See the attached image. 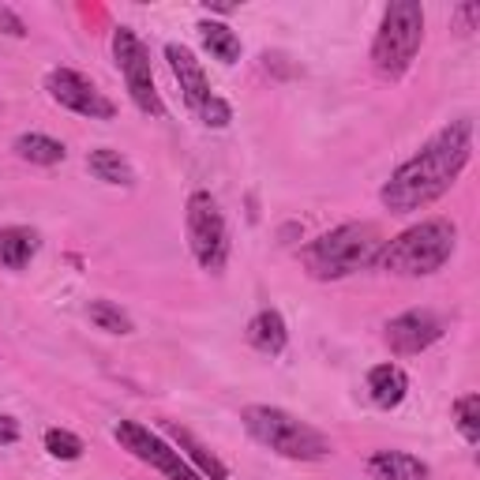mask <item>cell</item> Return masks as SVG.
<instances>
[{
	"label": "cell",
	"mask_w": 480,
	"mask_h": 480,
	"mask_svg": "<svg viewBox=\"0 0 480 480\" xmlns=\"http://www.w3.org/2000/svg\"><path fill=\"white\" fill-rule=\"evenodd\" d=\"M469 154H473V124L454 120L435 139H428L421 154H413L405 166L394 169V177L379 191L383 207L394 214H413L435 203L439 196L451 191L458 173L469 166Z\"/></svg>",
	"instance_id": "1"
},
{
	"label": "cell",
	"mask_w": 480,
	"mask_h": 480,
	"mask_svg": "<svg viewBox=\"0 0 480 480\" xmlns=\"http://www.w3.org/2000/svg\"><path fill=\"white\" fill-rule=\"evenodd\" d=\"M383 244L387 240L372 221H349V226H338L304 248V267L319 281H338L345 274L375 267Z\"/></svg>",
	"instance_id": "2"
},
{
	"label": "cell",
	"mask_w": 480,
	"mask_h": 480,
	"mask_svg": "<svg viewBox=\"0 0 480 480\" xmlns=\"http://www.w3.org/2000/svg\"><path fill=\"white\" fill-rule=\"evenodd\" d=\"M458 244V230L454 221L446 218H428L421 226L405 230L402 237H394L391 244H383L379 251V267L391 274H405V278H421V274H435L446 260L454 255Z\"/></svg>",
	"instance_id": "3"
},
{
	"label": "cell",
	"mask_w": 480,
	"mask_h": 480,
	"mask_svg": "<svg viewBox=\"0 0 480 480\" xmlns=\"http://www.w3.org/2000/svg\"><path fill=\"white\" fill-rule=\"evenodd\" d=\"M244 428L263 446H271V451H278L281 458H293V462H319L331 454V439L323 432L274 405H248Z\"/></svg>",
	"instance_id": "4"
},
{
	"label": "cell",
	"mask_w": 480,
	"mask_h": 480,
	"mask_svg": "<svg viewBox=\"0 0 480 480\" xmlns=\"http://www.w3.org/2000/svg\"><path fill=\"white\" fill-rule=\"evenodd\" d=\"M421 42H424V8L417 0H394V5L383 12V26L372 42L375 72L387 76V79L405 76Z\"/></svg>",
	"instance_id": "5"
},
{
	"label": "cell",
	"mask_w": 480,
	"mask_h": 480,
	"mask_svg": "<svg viewBox=\"0 0 480 480\" xmlns=\"http://www.w3.org/2000/svg\"><path fill=\"white\" fill-rule=\"evenodd\" d=\"M188 240L203 271H221L230 260V230L218 210V199L210 191H191L188 196Z\"/></svg>",
	"instance_id": "6"
},
{
	"label": "cell",
	"mask_w": 480,
	"mask_h": 480,
	"mask_svg": "<svg viewBox=\"0 0 480 480\" xmlns=\"http://www.w3.org/2000/svg\"><path fill=\"white\" fill-rule=\"evenodd\" d=\"M113 56L124 72V83L132 90V102L147 113V117H166V102L158 98V87H154V72H150V53L147 46L132 35L128 26H120L113 35Z\"/></svg>",
	"instance_id": "7"
},
{
	"label": "cell",
	"mask_w": 480,
	"mask_h": 480,
	"mask_svg": "<svg viewBox=\"0 0 480 480\" xmlns=\"http://www.w3.org/2000/svg\"><path fill=\"white\" fill-rule=\"evenodd\" d=\"M117 439H120L124 451H132L139 462L154 465L158 473H166L169 480H203L196 469H191V465L180 458V451H173V446H169L162 435H154L150 428H143V424H136V421H120V424H117Z\"/></svg>",
	"instance_id": "8"
},
{
	"label": "cell",
	"mask_w": 480,
	"mask_h": 480,
	"mask_svg": "<svg viewBox=\"0 0 480 480\" xmlns=\"http://www.w3.org/2000/svg\"><path fill=\"white\" fill-rule=\"evenodd\" d=\"M49 94H53V102H60L64 109H72L79 117H90V120H113V113H117L106 94L94 90V83L83 79L72 68L49 72Z\"/></svg>",
	"instance_id": "9"
},
{
	"label": "cell",
	"mask_w": 480,
	"mask_h": 480,
	"mask_svg": "<svg viewBox=\"0 0 480 480\" xmlns=\"http://www.w3.org/2000/svg\"><path fill=\"white\" fill-rule=\"evenodd\" d=\"M443 334V323H439V315L432 311H402L398 319H391L387 323V345L394 349V353L402 357H413V353H421V349H428L432 342H439Z\"/></svg>",
	"instance_id": "10"
},
{
	"label": "cell",
	"mask_w": 480,
	"mask_h": 480,
	"mask_svg": "<svg viewBox=\"0 0 480 480\" xmlns=\"http://www.w3.org/2000/svg\"><path fill=\"white\" fill-rule=\"evenodd\" d=\"M166 60H169V68H173L180 90H184V102H188L191 109H203V106L214 98V94H210V83H207V76H203V68H199V60L191 56V49L169 42V46H166Z\"/></svg>",
	"instance_id": "11"
},
{
	"label": "cell",
	"mask_w": 480,
	"mask_h": 480,
	"mask_svg": "<svg viewBox=\"0 0 480 480\" xmlns=\"http://www.w3.org/2000/svg\"><path fill=\"white\" fill-rule=\"evenodd\" d=\"M166 435L180 446V458L184 462H191V465H196V473L199 476H207V480H230V469H226V462H221L214 451H207V446L196 439V435H191L188 428H177V424H166Z\"/></svg>",
	"instance_id": "12"
},
{
	"label": "cell",
	"mask_w": 480,
	"mask_h": 480,
	"mask_svg": "<svg viewBox=\"0 0 480 480\" xmlns=\"http://www.w3.org/2000/svg\"><path fill=\"white\" fill-rule=\"evenodd\" d=\"M405 394H409V379H405V372L398 364H379V368H372V375H368V398L379 409L402 405Z\"/></svg>",
	"instance_id": "13"
},
{
	"label": "cell",
	"mask_w": 480,
	"mask_h": 480,
	"mask_svg": "<svg viewBox=\"0 0 480 480\" xmlns=\"http://www.w3.org/2000/svg\"><path fill=\"white\" fill-rule=\"evenodd\" d=\"M368 473L375 480H428V465L402 451H379L368 462Z\"/></svg>",
	"instance_id": "14"
},
{
	"label": "cell",
	"mask_w": 480,
	"mask_h": 480,
	"mask_svg": "<svg viewBox=\"0 0 480 480\" xmlns=\"http://www.w3.org/2000/svg\"><path fill=\"white\" fill-rule=\"evenodd\" d=\"M248 342L260 349V353H267V357H278L281 349H285V342H290V331H285V319L278 315V311H260L248 323Z\"/></svg>",
	"instance_id": "15"
},
{
	"label": "cell",
	"mask_w": 480,
	"mask_h": 480,
	"mask_svg": "<svg viewBox=\"0 0 480 480\" xmlns=\"http://www.w3.org/2000/svg\"><path fill=\"white\" fill-rule=\"evenodd\" d=\"M35 255H38V233L35 230H23V226L0 230V263L8 271H23Z\"/></svg>",
	"instance_id": "16"
},
{
	"label": "cell",
	"mask_w": 480,
	"mask_h": 480,
	"mask_svg": "<svg viewBox=\"0 0 480 480\" xmlns=\"http://www.w3.org/2000/svg\"><path fill=\"white\" fill-rule=\"evenodd\" d=\"M87 169L98 177V180H106V184H136V169H132V162L120 154V150H90L87 154Z\"/></svg>",
	"instance_id": "17"
},
{
	"label": "cell",
	"mask_w": 480,
	"mask_h": 480,
	"mask_svg": "<svg viewBox=\"0 0 480 480\" xmlns=\"http://www.w3.org/2000/svg\"><path fill=\"white\" fill-rule=\"evenodd\" d=\"M15 154L30 166H56V162H64V143L38 136V132H26L15 139Z\"/></svg>",
	"instance_id": "18"
},
{
	"label": "cell",
	"mask_w": 480,
	"mask_h": 480,
	"mask_svg": "<svg viewBox=\"0 0 480 480\" xmlns=\"http://www.w3.org/2000/svg\"><path fill=\"white\" fill-rule=\"evenodd\" d=\"M199 35H203V46L221 60V64H233L240 56V38L233 35V30L226 23H199Z\"/></svg>",
	"instance_id": "19"
},
{
	"label": "cell",
	"mask_w": 480,
	"mask_h": 480,
	"mask_svg": "<svg viewBox=\"0 0 480 480\" xmlns=\"http://www.w3.org/2000/svg\"><path fill=\"white\" fill-rule=\"evenodd\" d=\"M87 315H90V323L106 334H132V315L113 301H90Z\"/></svg>",
	"instance_id": "20"
},
{
	"label": "cell",
	"mask_w": 480,
	"mask_h": 480,
	"mask_svg": "<svg viewBox=\"0 0 480 480\" xmlns=\"http://www.w3.org/2000/svg\"><path fill=\"white\" fill-rule=\"evenodd\" d=\"M454 424L465 435V443L480 439V394H465L454 402Z\"/></svg>",
	"instance_id": "21"
},
{
	"label": "cell",
	"mask_w": 480,
	"mask_h": 480,
	"mask_svg": "<svg viewBox=\"0 0 480 480\" xmlns=\"http://www.w3.org/2000/svg\"><path fill=\"white\" fill-rule=\"evenodd\" d=\"M46 451L60 462H76L83 454V439L72 435V432H64V428H49L46 432Z\"/></svg>",
	"instance_id": "22"
},
{
	"label": "cell",
	"mask_w": 480,
	"mask_h": 480,
	"mask_svg": "<svg viewBox=\"0 0 480 480\" xmlns=\"http://www.w3.org/2000/svg\"><path fill=\"white\" fill-rule=\"evenodd\" d=\"M199 117H203L207 128H226V124L233 120V109H230L226 102H221V98H210V102L199 109Z\"/></svg>",
	"instance_id": "23"
},
{
	"label": "cell",
	"mask_w": 480,
	"mask_h": 480,
	"mask_svg": "<svg viewBox=\"0 0 480 480\" xmlns=\"http://www.w3.org/2000/svg\"><path fill=\"white\" fill-rule=\"evenodd\" d=\"M0 26H5V35H12V38H23L26 35V23L12 8H0Z\"/></svg>",
	"instance_id": "24"
},
{
	"label": "cell",
	"mask_w": 480,
	"mask_h": 480,
	"mask_svg": "<svg viewBox=\"0 0 480 480\" xmlns=\"http://www.w3.org/2000/svg\"><path fill=\"white\" fill-rule=\"evenodd\" d=\"M19 439V424L12 421V417H5V413H0V446H12Z\"/></svg>",
	"instance_id": "25"
}]
</instances>
